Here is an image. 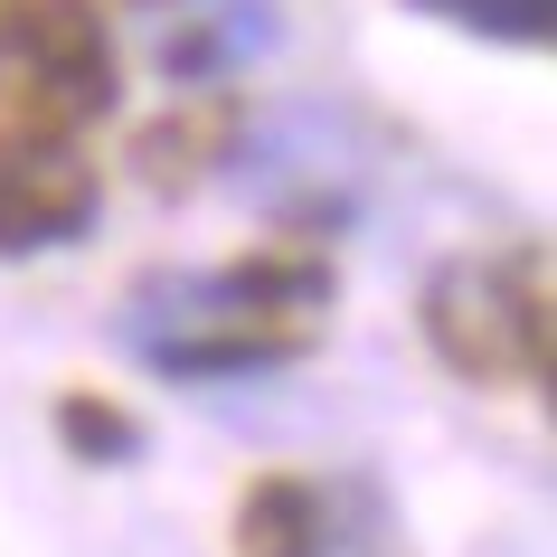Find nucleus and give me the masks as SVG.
Instances as JSON below:
<instances>
[{
	"instance_id": "nucleus-2",
	"label": "nucleus",
	"mask_w": 557,
	"mask_h": 557,
	"mask_svg": "<svg viewBox=\"0 0 557 557\" xmlns=\"http://www.w3.org/2000/svg\"><path fill=\"white\" fill-rule=\"evenodd\" d=\"M425 341L472 387H539L548 379V264L529 246L454 256L425 274Z\"/></svg>"
},
{
	"instance_id": "nucleus-3",
	"label": "nucleus",
	"mask_w": 557,
	"mask_h": 557,
	"mask_svg": "<svg viewBox=\"0 0 557 557\" xmlns=\"http://www.w3.org/2000/svg\"><path fill=\"white\" fill-rule=\"evenodd\" d=\"M114 29L95 0H0V104L20 133H76L114 114Z\"/></svg>"
},
{
	"instance_id": "nucleus-7",
	"label": "nucleus",
	"mask_w": 557,
	"mask_h": 557,
	"mask_svg": "<svg viewBox=\"0 0 557 557\" xmlns=\"http://www.w3.org/2000/svg\"><path fill=\"white\" fill-rule=\"evenodd\" d=\"M331 548V510L302 472H264L236 500V557H322Z\"/></svg>"
},
{
	"instance_id": "nucleus-10",
	"label": "nucleus",
	"mask_w": 557,
	"mask_h": 557,
	"mask_svg": "<svg viewBox=\"0 0 557 557\" xmlns=\"http://www.w3.org/2000/svg\"><path fill=\"white\" fill-rule=\"evenodd\" d=\"M58 425H66V444H76V454H104V463H114V454H133V416L104 407V397H66Z\"/></svg>"
},
{
	"instance_id": "nucleus-1",
	"label": "nucleus",
	"mask_w": 557,
	"mask_h": 557,
	"mask_svg": "<svg viewBox=\"0 0 557 557\" xmlns=\"http://www.w3.org/2000/svg\"><path fill=\"white\" fill-rule=\"evenodd\" d=\"M331 256L322 246H256L208 274H143L123 302V350L161 379H256L322 341Z\"/></svg>"
},
{
	"instance_id": "nucleus-8",
	"label": "nucleus",
	"mask_w": 557,
	"mask_h": 557,
	"mask_svg": "<svg viewBox=\"0 0 557 557\" xmlns=\"http://www.w3.org/2000/svg\"><path fill=\"white\" fill-rule=\"evenodd\" d=\"M227 143H236V114L218 104V95H180L161 123H143V143H133V171L151 180V189H189V180L208 171V161H227Z\"/></svg>"
},
{
	"instance_id": "nucleus-4",
	"label": "nucleus",
	"mask_w": 557,
	"mask_h": 557,
	"mask_svg": "<svg viewBox=\"0 0 557 557\" xmlns=\"http://www.w3.org/2000/svg\"><path fill=\"white\" fill-rule=\"evenodd\" d=\"M104 208V180L66 133H0V256H38V246H76Z\"/></svg>"
},
{
	"instance_id": "nucleus-5",
	"label": "nucleus",
	"mask_w": 557,
	"mask_h": 557,
	"mask_svg": "<svg viewBox=\"0 0 557 557\" xmlns=\"http://www.w3.org/2000/svg\"><path fill=\"white\" fill-rule=\"evenodd\" d=\"M274 38H284L274 0H171L151 58H161V76H171L180 95H208L218 76H246Z\"/></svg>"
},
{
	"instance_id": "nucleus-6",
	"label": "nucleus",
	"mask_w": 557,
	"mask_h": 557,
	"mask_svg": "<svg viewBox=\"0 0 557 557\" xmlns=\"http://www.w3.org/2000/svg\"><path fill=\"white\" fill-rule=\"evenodd\" d=\"M264 161H274V171H256V199L274 208L284 227L322 236V227H341V218H350L359 171H350V151H341V143H312V114L284 123V133L264 143Z\"/></svg>"
},
{
	"instance_id": "nucleus-9",
	"label": "nucleus",
	"mask_w": 557,
	"mask_h": 557,
	"mask_svg": "<svg viewBox=\"0 0 557 557\" xmlns=\"http://www.w3.org/2000/svg\"><path fill=\"white\" fill-rule=\"evenodd\" d=\"M444 29H472V38H500V48H539L557 29V0H407Z\"/></svg>"
}]
</instances>
